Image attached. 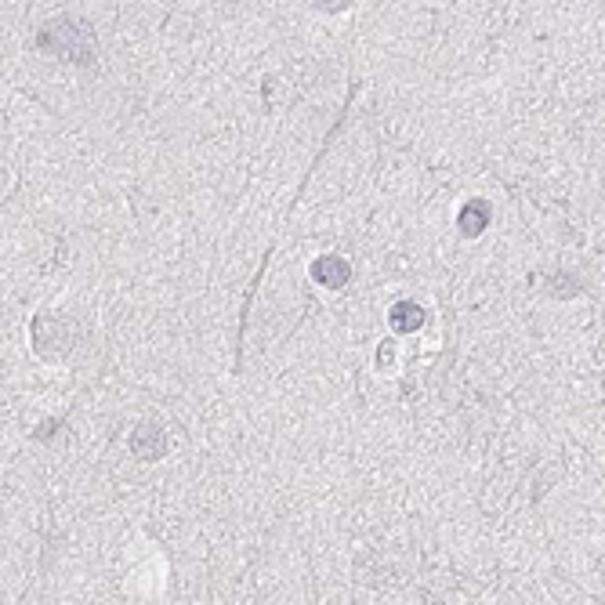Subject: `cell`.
Masks as SVG:
<instances>
[{
  "label": "cell",
  "mask_w": 605,
  "mask_h": 605,
  "mask_svg": "<svg viewBox=\"0 0 605 605\" xmlns=\"http://www.w3.org/2000/svg\"><path fill=\"white\" fill-rule=\"evenodd\" d=\"M312 280L323 283V287H330V290H337V287H345L352 280V264L345 257H333V254L316 257L312 261Z\"/></svg>",
  "instance_id": "cell-1"
},
{
  "label": "cell",
  "mask_w": 605,
  "mask_h": 605,
  "mask_svg": "<svg viewBox=\"0 0 605 605\" xmlns=\"http://www.w3.org/2000/svg\"><path fill=\"white\" fill-rule=\"evenodd\" d=\"M131 449L138 453V457H164L167 449V439H164V428L160 425H142L134 435H131Z\"/></svg>",
  "instance_id": "cell-2"
},
{
  "label": "cell",
  "mask_w": 605,
  "mask_h": 605,
  "mask_svg": "<svg viewBox=\"0 0 605 605\" xmlns=\"http://www.w3.org/2000/svg\"><path fill=\"white\" fill-rule=\"evenodd\" d=\"M388 319H392V330H395V333H413V330L425 326V309L413 305V301H399Z\"/></svg>",
  "instance_id": "cell-3"
},
{
  "label": "cell",
  "mask_w": 605,
  "mask_h": 605,
  "mask_svg": "<svg viewBox=\"0 0 605 605\" xmlns=\"http://www.w3.org/2000/svg\"><path fill=\"white\" fill-rule=\"evenodd\" d=\"M486 225H489V207L482 200H471L461 207V233L464 236H482Z\"/></svg>",
  "instance_id": "cell-4"
},
{
  "label": "cell",
  "mask_w": 605,
  "mask_h": 605,
  "mask_svg": "<svg viewBox=\"0 0 605 605\" xmlns=\"http://www.w3.org/2000/svg\"><path fill=\"white\" fill-rule=\"evenodd\" d=\"M316 4H319L323 11H345V8L352 4V0H316Z\"/></svg>",
  "instance_id": "cell-5"
}]
</instances>
